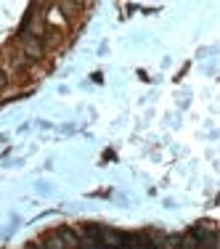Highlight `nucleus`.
<instances>
[{"label": "nucleus", "instance_id": "nucleus-4", "mask_svg": "<svg viewBox=\"0 0 220 249\" xmlns=\"http://www.w3.org/2000/svg\"><path fill=\"white\" fill-rule=\"evenodd\" d=\"M29 249H35V247H29Z\"/></svg>", "mask_w": 220, "mask_h": 249}, {"label": "nucleus", "instance_id": "nucleus-2", "mask_svg": "<svg viewBox=\"0 0 220 249\" xmlns=\"http://www.w3.org/2000/svg\"><path fill=\"white\" fill-rule=\"evenodd\" d=\"M45 249H69V247H67V241L56 233V236H48V239H45Z\"/></svg>", "mask_w": 220, "mask_h": 249}, {"label": "nucleus", "instance_id": "nucleus-3", "mask_svg": "<svg viewBox=\"0 0 220 249\" xmlns=\"http://www.w3.org/2000/svg\"><path fill=\"white\" fill-rule=\"evenodd\" d=\"M3 80H5V77H3V72H0V85H3Z\"/></svg>", "mask_w": 220, "mask_h": 249}, {"label": "nucleus", "instance_id": "nucleus-1", "mask_svg": "<svg viewBox=\"0 0 220 249\" xmlns=\"http://www.w3.org/2000/svg\"><path fill=\"white\" fill-rule=\"evenodd\" d=\"M24 51H27L32 58H37L40 53H43V45L37 43V37H24Z\"/></svg>", "mask_w": 220, "mask_h": 249}]
</instances>
